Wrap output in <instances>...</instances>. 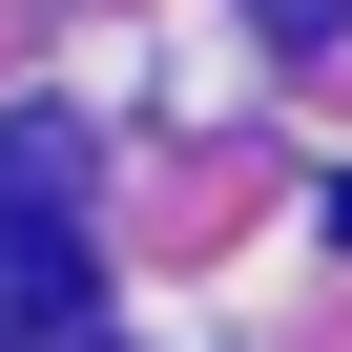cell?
<instances>
[{
  "instance_id": "obj_1",
  "label": "cell",
  "mask_w": 352,
  "mask_h": 352,
  "mask_svg": "<svg viewBox=\"0 0 352 352\" xmlns=\"http://www.w3.org/2000/svg\"><path fill=\"white\" fill-rule=\"evenodd\" d=\"M104 270H83V187H63V124H0V352H83Z\"/></svg>"
},
{
  "instance_id": "obj_2",
  "label": "cell",
  "mask_w": 352,
  "mask_h": 352,
  "mask_svg": "<svg viewBox=\"0 0 352 352\" xmlns=\"http://www.w3.org/2000/svg\"><path fill=\"white\" fill-rule=\"evenodd\" d=\"M83 352H104V331H83Z\"/></svg>"
}]
</instances>
